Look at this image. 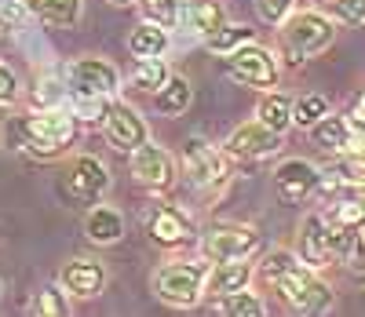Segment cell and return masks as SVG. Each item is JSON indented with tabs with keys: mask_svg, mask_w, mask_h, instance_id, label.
<instances>
[{
	"mask_svg": "<svg viewBox=\"0 0 365 317\" xmlns=\"http://www.w3.org/2000/svg\"><path fill=\"white\" fill-rule=\"evenodd\" d=\"M227 22V11L216 0H182L179 4V26L187 29L190 37H212L216 29Z\"/></svg>",
	"mask_w": 365,
	"mask_h": 317,
	"instance_id": "cell-15",
	"label": "cell"
},
{
	"mask_svg": "<svg viewBox=\"0 0 365 317\" xmlns=\"http://www.w3.org/2000/svg\"><path fill=\"white\" fill-rule=\"evenodd\" d=\"M128 51L135 55V62L143 58H161L168 51V33L158 26H150V22H139L132 29V37H128Z\"/></svg>",
	"mask_w": 365,
	"mask_h": 317,
	"instance_id": "cell-24",
	"label": "cell"
},
{
	"mask_svg": "<svg viewBox=\"0 0 365 317\" xmlns=\"http://www.w3.org/2000/svg\"><path fill=\"white\" fill-rule=\"evenodd\" d=\"M249 281H252V263H216L205 274V292L216 299H227L234 292H245Z\"/></svg>",
	"mask_w": 365,
	"mask_h": 317,
	"instance_id": "cell-17",
	"label": "cell"
},
{
	"mask_svg": "<svg viewBox=\"0 0 365 317\" xmlns=\"http://www.w3.org/2000/svg\"><path fill=\"white\" fill-rule=\"evenodd\" d=\"M256 124H263V128L274 132V135H285L292 128V103L278 91H267L256 103Z\"/></svg>",
	"mask_w": 365,
	"mask_h": 317,
	"instance_id": "cell-22",
	"label": "cell"
},
{
	"mask_svg": "<svg viewBox=\"0 0 365 317\" xmlns=\"http://www.w3.org/2000/svg\"><path fill=\"white\" fill-rule=\"evenodd\" d=\"M223 317H267V310H263V299L245 289L223 299Z\"/></svg>",
	"mask_w": 365,
	"mask_h": 317,
	"instance_id": "cell-29",
	"label": "cell"
},
{
	"mask_svg": "<svg viewBox=\"0 0 365 317\" xmlns=\"http://www.w3.org/2000/svg\"><path fill=\"white\" fill-rule=\"evenodd\" d=\"M296 11V0H256V15L267 26H282Z\"/></svg>",
	"mask_w": 365,
	"mask_h": 317,
	"instance_id": "cell-33",
	"label": "cell"
},
{
	"mask_svg": "<svg viewBox=\"0 0 365 317\" xmlns=\"http://www.w3.org/2000/svg\"><path fill=\"white\" fill-rule=\"evenodd\" d=\"M103 128H106V139H110L117 150H125V153H132L135 146L146 142V124H143V117H139L132 106H125V103H110V106H106Z\"/></svg>",
	"mask_w": 365,
	"mask_h": 317,
	"instance_id": "cell-13",
	"label": "cell"
},
{
	"mask_svg": "<svg viewBox=\"0 0 365 317\" xmlns=\"http://www.w3.org/2000/svg\"><path fill=\"white\" fill-rule=\"evenodd\" d=\"M66 99V88H63V80L58 77H44L41 84H37V91H34V106L37 110H58V103Z\"/></svg>",
	"mask_w": 365,
	"mask_h": 317,
	"instance_id": "cell-32",
	"label": "cell"
},
{
	"mask_svg": "<svg viewBox=\"0 0 365 317\" xmlns=\"http://www.w3.org/2000/svg\"><path fill=\"white\" fill-rule=\"evenodd\" d=\"M15 95H19V77H15V70H8L4 62H0V106L15 103Z\"/></svg>",
	"mask_w": 365,
	"mask_h": 317,
	"instance_id": "cell-36",
	"label": "cell"
},
{
	"mask_svg": "<svg viewBox=\"0 0 365 317\" xmlns=\"http://www.w3.org/2000/svg\"><path fill=\"white\" fill-rule=\"evenodd\" d=\"M84 234H88V241H96V244H117L120 237H125V215H120L117 208L96 204L84 215Z\"/></svg>",
	"mask_w": 365,
	"mask_h": 317,
	"instance_id": "cell-18",
	"label": "cell"
},
{
	"mask_svg": "<svg viewBox=\"0 0 365 317\" xmlns=\"http://www.w3.org/2000/svg\"><path fill=\"white\" fill-rule=\"evenodd\" d=\"M11 142L37 157H55L77 139V120L70 110H37L29 117H19L11 124Z\"/></svg>",
	"mask_w": 365,
	"mask_h": 317,
	"instance_id": "cell-1",
	"label": "cell"
},
{
	"mask_svg": "<svg viewBox=\"0 0 365 317\" xmlns=\"http://www.w3.org/2000/svg\"><path fill=\"white\" fill-rule=\"evenodd\" d=\"M325 113H329V103L322 95H303L299 103H292V124H299V128H311Z\"/></svg>",
	"mask_w": 365,
	"mask_h": 317,
	"instance_id": "cell-30",
	"label": "cell"
},
{
	"mask_svg": "<svg viewBox=\"0 0 365 317\" xmlns=\"http://www.w3.org/2000/svg\"><path fill=\"white\" fill-rule=\"evenodd\" d=\"M132 175L146 189H168L175 179V165H172L168 150H161L158 142H143L132 150Z\"/></svg>",
	"mask_w": 365,
	"mask_h": 317,
	"instance_id": "cell-11",
	"label": "cell"
},
{
	"mask_svg": "<svg viewBox=\"0 0 365 317\" xmlns=\"http://www.w3.org/2000/svg\"><path fill=\"white\" fill-rule=\"evenodd\" d=\"M358 103H365V91H361V99H358Z\"/></svg>",
	"mask_w": 365,
	"mask_h": 317,
	"instance_id": "cell-38",
	"label": "cell"
},
{
	"mask_svg": "<svg viewBox=\"0 0 365 317\" xmlns=\"http://www.w3.org/2000/svg\"><path fill=\"white\" fill-rule=\"evenodd\" d=\"M182 168L194 179V186L212 189L227 179V153L205 139H187V146H182Z\"/></svg>",
	"mask_w": 365,
	"mask_h": 317,
	"instance_id": "cell-8",
	"label": "cell"
},
{
	"mask_svg": "<svg viewBox=\"0 0 365 317\" xmlns=\"http://www.w3.org/2000/svg\"><path fill=\"white\" fill-rule=\"evenodd\" d=\"M73 99V120H103L106 117V99H91V95H70Z\"/></svg>",
	"mask_w": 365,
	"mask_h": 317,
	"instance_id": "cell-34",
	"label": "cell"
},
{
	"mask_svg": "<svg viewBox=\"0 0 365 317\" xmlns=\"http://www.w3.org/2000/svg\"><path fill=\"white\" fill-rule=\"evenodd\" d=\"M29 11L48 26H73L81 19V0H29Z\"/></svg>",
	"mask_w": 365,
	"mask_h": 317,
	"instance_id": "cell-25",
	"label": "cell"
},
{
	"mask_svg": "<svg viewBox=\"0 0 365 317\" xmlns=\"http://www.w3.org/2000/svg\"><path fill=\"white\" fill-rule=\"evenodd\" d=\"M292 266H299V259L292 256V251H285V248H274V251H267L263 256V263H259V270H263V277L274 284L278 277H285Z\"/></svg>",
	"mask_w": 365,
	"mask_h": 317,
	"instance_id": "cell-31",
	"label": "cell"
},
{
	"mask_svg": "<svg viewBox=\"0 0 365 317\" xmlns=\"http://www.w3.org/2000/svg\"><path fill=\"white\" fill-rule=\"evenodd\" d=\"M113 8H128V4H135V0H110Z\"/></svg>",
	"mask_w": 365,
	"mask_h": 317,
	"instance_id": "cell-37",
	"label": "cell"
},
{
	"mask_svg": "<svg viewBox=\"0 0 365 317\" xmlns=\"http://www.w3.org/2000/svg\"><path fill=\"white\" fill-rule=\"evenodd\" d=\"M165 80H168V66H165L161 58H143V62H135L132 84H135L139 91H150V95H154Z\"/></svg>",
	"mask_w": 365,
	"mask_h": 317,
	"instance_id": "cell-27",
	"label": "cell"
},
{
	"mask_svg": "<svg viewBox=\"0 0 365 317\" xmlns=\"http://www.w3.org/2000/svg\"><path fill=\"white\" fill-rule=\"evenodd\" d=\"M66 84L70 95H91V99H110L117 91L120 77L106 58H77L66 66Z\"/></svg>",
	"mask_w": 365,
	"mask_h": 317,
	"instance_id": "cell-7",
	"label": "cell"
},
{
	"mask_svg": "<svg viewBox=\"0 0 365 317\" xmlns=\"http://www.w3.org/2000/svg\"><path fill=\"white\" fill-rule=\"evenodd\" d=\"M311 139H314V146H318V150L336 153V157H344V153L351 150L347 120H344V117H336V113H325L318 124H311Z\"/></svg>",
	"mask_w": 365,
	"mask_h": 317,
	"instance_id": "cell-21",
	"label": "cell"
},
{
	"mask_svg": "<svg viewBox=\"0 0 365 317\" xmlns=\"http://www.w3.org/2000/svg\"><path fill=\"white\" fill-rule=\"evenodd\" d=\"M285 306H289L292 317H322V313L332 306V289H329L325 281L311 277L292 299H285Z\"/></svg>",
	"mask_w": 365,
	"mask_h": 317,
	"instance_id": "cell-20",
	"label": "cell"
},
{
	"mask_svg": "<svg viewBox=\"0 0 365 317\" xmlns=\"http://www.w3.org/2000/svg\"><path fill=\"white\" fill-rule=\"evenodd\" d=\"M332 11H336L344 22L358 26V22H365V0H332Z\"/></svg>",
	"mask_w": 365,
	"mask_h": 317,
	"instance_id": "cell-35",
	"label": "cell"
},
{
	"mask_svg": "<svg viewBox=\"0 0 365 317\" xmlns=\"http://www.w3.org/2000/svg\"><path fill=\"white\" fill-rule=\"evenodd\" d=\"M278 150H282V135L267 132L263 124H256V120L234 128L227 135V142H223V153L234 157V161H270Z\"/></svg>",
	"mask_w": 365,
	"mask_h": 317,
	"instance_id": "cell-9",
	"label": "cell"
},
{
	"mask_svg": "<svg viewBox=\"0 0 365 317\" xmlns=\"http://www.w3.org/2000/svg\"><path fill=\"white\" fill-rule=\"evenodd\" d=\"M332 37H336V26L322 11H292L282 22V44H285V55L292 66L307 55H322L332 44Z\"/></svg>",
	"mask_w": 365,
	"mask_h": 317,
	"instance_id": "cell-2",
	"label": "cell"
},
{
	"mask_svg": "<svg viewBox=\"0 0 365 317\" xmlns=\"http://www.w3.org/2000/svg\"><path fill=\"white\" fill-rule=\"evenodd\" d=\"M274 189L285 204H303L311 194H318V168L303 157H289L274 168Z\"/></svg>",
	"mask_w": 365,
	"mask_h": 317,
	"instance_id": "cell-10",
	"label": "cell"
},
{
	"mask_svg": "<svg viewBox=\"0 0 365 317\" xmlns=\"http://www.w3.org/2000/svg\"><path fill=\"white\" fill-rule=\"evenodd\" d=\"M296 259H299L303 266H307V270H322V266H329L332 248H329V223H325V215H322V212L303 215V223H299V251H296Z\"/></svg>",
	"mask_w": 365,
	"mask_h": 317,
	"instance_id": "cell-12",
	"label": "cell"
},
{
	"mask_svg": "<svg viewBox=\"0 0 365 317\" xmlns=\"http://www.w3.org/2000/svg\"><path fill=\"white\" fill-rule=\"evenodd\" d=\"M205 263H165L154 277L158 299L168 306H194L205 296Z\"/></svg>",
	"mask_w": 365,
	"mask_h": 317,
	"instance_id": "cell-5",
	"label": "cell"
},
{
	"mask_svg": "<svg viewBox=\"0 0 365 317\" xmlns=\"http://www.w3.org/2000/svg\"><path fill=\"white\" fill-rule=\"evenodd\" d=\"M256 41V29L249 22H223L212 37H205V48L208 51H216V55H230L237 48H245Z\"/></svg>",
	"mask_w": 365,
	"mask_h": 317,
	"instance_id": "cell-23",
	"label": "cell"
},
{
	"mask_svg": "<svg viewBox=\"0 0 365 317\" xmlns=\"http://www.w3.org/2000/svg\"><path fill=\"white\" fill-rule=\"evenodd\" d=\"M103 284H106V270L96 259H70L63 266V289L73 292V296H81V299L99 296Z\"/></svg>",
	"mask_w": 365,
	"mask_h": 317,
	"instance_id": "cell-16",
	"label": "cell"
},
{
	"mask_svg": "<svg viewBox=\"0 0 365 317\" xmlns=\"http://www.w3.org/2000/svg\"><path fill=\"white\" fill-rule=\"evenodd\" d=\"M179 4L182 0H139V11H143V22L168 33V29L179 26Z\"/></svg>",
	"mask_w": 365,
	"mask_h": 317,
	"instance_id": "cell-26",
	"label": "cell"
},
{
	"mask_svg": "<svg viewBox=\"0 0 365 317\" xmlns=\"http://www.w3.org/2000/svg\"><path fill=\"white\" fill-rule=\"evenodd\" d=\"M34 317H70L66 296L55 284H44V289L34 296Z\"/></svg>",
	"mask_w": 365,
	"mask_h": 317,
	"instance_id": "cell-28",
	"label": "cell"
},
{
	"mask_svg": "<svg viewBox=\"0 0 365 317\" xmlns=\"http://www.w3.org/2000/svg\"><path fill=\"white\" fill-rule=\"evenodd\" d=\"M223 73L234 80V84H245V88H259V91H270L278 84L282 70H278V55L263 44H245L230 55H223Z\"/></svg>",
	"mask_w": 365,
	"mask_h": 317,
	"instance_id": "cell-4",
	"label": "cell"
},
{
	"mask_svg": "<svg viewBox=\"0 0 365 317\" xmlns=\"http://www.w3.org/2000/svg\"><path fill=\"white\" fill-rule=\"evenodd\" d=\"M110 186V172L99 157H77L63 179V197L70 204H96Z\"/></svg>",
	"mask_w": 365,
	"mask_h": 317,
	"instance_id": "cell-6",
	"label": "cell"
},
{
	"mask_svg": "<svg viewBox=\"0 0 365 317\" xmlns=\"http://www.w3.org/2000/svg\"><path fill=\"white\" fill-rule=\"evenodd\" d=\"M259 248V230L249 223H212L201 234V256L212 263H249Z\"/></svg>",
	"mask_w": 365,
	"mask_h": 317,
	"instance_id": "cell-3",
	"label": "cell"
},
{
	"mask_svg": "<svg viewBox=\"0 0 365 317\" xmlns=\"http://www.w3.org/2000/svg\"><path fill=\"white\" fill-rule=\"evenodd\" d=\"M146 230L158 244H182L187 237H194V223L179 208H168V204H154L146 212Z\"/></svg>",
	"mask_w": 365,
	"mask_h": 317,
	"instance_id": "cell-14",
	"label": "cell"
},
{
	"mask_svg": "<svg viewBox=\"0 0 365 317\" xmlns=\"http://www.w3.org/2000/svg\"><path fill=\"white\" fill-rule=\"evenodd\" d=\"M194 103V88L187 77H179V73H168V80L154 91V110L165 113V117H179V113H187Z\"/></svg>",
	"mask_w": 365,
	"mask_h": 317,
	"instance_id": "cell-19",
	"label": "cell"
}]
</instances>
